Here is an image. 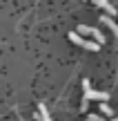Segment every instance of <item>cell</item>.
<instances>
[{
	"instance_id": "cell-4",
	"label": "cell",
	"mask_w": 118,
	"mask_h": 121,
	"mask_svg": "<svg viewBox=\"0 0 118 121\" xmlns=\"http://www.w3.org/2000/svg\"><path fill=\"white\" fill-rule=\"evenodd\" d=\"M69 40H71V43H76V45H80V47H85V43H87V40H85L80 34H76V31H71V34H69Z\"/></svg>"
},
{
	"instance_id": "cell-6",
	"label": "cell",
	"mask_w": 118,
	"mask_h": 121,
	"mask_svg": "<svg viewBox=\"0 0 118 121\" xmlns=\"http://www.w3.org/2000/svg\"><path fill=\"white\" fill-rule=\"evenodd\" d=\"M40 121H51V117H49L47 108H45V103H40Z\"/></svg>"
},
{
	"instance_id": "cell-7",
	"label": "cell",
	"mask_w": 118,
	"mask_h": 121,
	"mask_svg": "<svg viewBox=\"0 0 118 121\" xmlns=\"http://www.w3.org/2000/svg\"><path fill=\"white\" fill-rule=\"evenodd\" d=\"M78 31H80V36H89V34H91V27H87V25H80V27H78Z\"/></svg>"
},
{
	"instance_id": "cell-2",
	"label": "cell",
	"mask_w": 118,
	"mask_h": 121,
	"mask_svg": "<svg viewBox=\"0 0 118 121\" xmlns=\"http://www.w3.org/2000/svg\"><path fill=\"white\" fill-rule=\"evenodd\" d=\"M96 7H100V9H105V11H107V16H114V13H116V7H114V4H109V2H107V0H96Z\"/></svg>"
},
{
	"instance_id": "cell-8",
	"label": "cell",
	"mask_w": 118,
	"mask_h": 121,
	"mask_svg": "<svg viewBox=\"0 0 118 121\" xmlns=\"http://www.w3.org/2000/svg\"><path fill=\"white\" fill-rule=\"evenodd\" d=\"M100 112H103V114H111V108H109L107 103H103V105H100Z\"/></svg>"
},
{
	"instance_id": "cell-3",
	"label": "cell",
	"mask_w": 118,
	"mask_h": 121,
	"mask_svg": "<svg viewBox=\"0 0 118 121\" xmlns=\"http://www.w3.org/2000/svg\"><path fill=\"white\" fill-rule=\"evenodd\" d=\"M100 22H103V25H107V27H109V29L116 34V38H118V25H116V20H114V18H109V16H103V18H100Z\"/></svg>"
},
{
	"instance_id": "cell-9",
	"label": "cell",
	"mask_w": 118,
	"mask_h": 121,
	"mask_svg": "<svg viewBox=\"0 0 118 121\" xmlns=\"http://www.w3.org/2000/svg\"><path fill=\"white\" fill-rule=\"evenodd\" d=\"M87 105H89V99H85V96H83V103H80V110L85 112V110H87Z\"/></svg>"
},
{
	"instance_id": "cell-10",
	"label": "cell",
	"mask_w": 118,
	"mask_h": 121,
	"mask_svg": "<svg viewBox=\"0 0 118 121\" xmlns=\"http://www.w3.org/2000/svg\"><path fill=\"white\" fill-rule=\"evenodd\" d=\"M87 121H103V119L98 117V114H89V117H87Z\"/></svg>"
},
{
	"instance_id": "cell-11",
	"label": "cell",
	"mask_w": 118,
	"mask_h": 121,
	"mask_svg": "<svg viewBox=\"0 0 118 121\" xmlns=\"http://www.w3.org/2000/svg\"><path fill=\"white\" fill-rule=\"evenodd\" d=\"M111 121H118V117H116V119H111Z\"/></svg>"
},
{
	"instance_id": "cell-5",
	"label": "cell",
	"mask_w": 118,
	"mask_h": 121,
	"mask_svg": "<svg viewBox=\"0 0 118 121\" xmlns=\"http://www.w3.org/2000/svg\"><path fill=\"white\" fill-rule=\"evenodd\" d=\"M91 36L96 38V43H98V45H103V43H105V36H103V31H98V29H91Z\"/></svg>"
},
{
	"instance_id": "cell-1",
	"label": "cell",
	"mask_w": 118,
	"mask_h": 121,
	"mask_svg": "<svg viewBox=\"0 0 118 121\" xmlns=\"http://www.w3.org/2000/svg\"><path fill=\"white\" fill-rule=\"evenodd\" d=\"M83 90H85V99L89 101H100V103H107V99H109V94L107 92H98V90H91V83H89V78H85L83 81Z\"/></svg>"
}]
</instances>
